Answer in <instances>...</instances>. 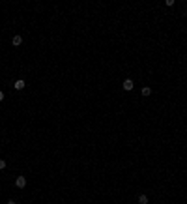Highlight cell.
I'll return each mask as SVG.
<instances>
[{
  "label": "cell",
  "mask_w": 187,
  "mask_h": 204,
  "mask_svg": "<svg viewBox=\"0 0 187 204\" xmlns=\"http://www.w3.org/2000/svg\"><path fill=\"white\" fill-rule=\"evenodd\" d=\"M142 96H144V98L151 96V88H150V86H144V88H142Z\"/></svg>",
  "instance_id": "5"
},
{
  "label": "cell",
  "mask_w": 187,
  "mask_h": 204,
  "mask_svg": "<svg viewBox=\"0 0 187 204\" xmlns=\"http://www.w3.org/2000/svg\"><path fill=\"white\" fill-rule=\"evenodd\" d=\"M24 86H26V83H24L23 79H19V81H15V84H13V88L15 90H23Z\"/></svg>",
  "instance_id": "2"
},
{
  "label": "cell",
  "mask_w": 187,
  "mask_h": 204,
  "mask_svg": "<svg viewBox=\"0 0 187 204\" xmlns=\"http://www.w3.org/2000/svg\"><path fill=\"white\" fill-rule=\"evenodd\" d=\"M185 13H187V9H185Z\"/></svg>",
  "instance_id": "11"
},
{
  "label": "cell",
  "mask_w": 187,
  "mask_h": 204,
  "mask_svg": "<svg viewBox=\"0 0 187 204\" xmlns=\"http://www.w3.org/2000/svg\"><path fill=\"white\" fill-rule=\"evenodd\" d=\"M15 185H17L19 189H23V187H26V178H24L23 174H19L17 178H15Z\"/></svg>",
  "instance_id": "1"
},
{
  "label": "cell",
  "mask_w": 187,
  "mask_h": 204,
  "mask_svg": "<svg viewBox=\"0 0 187 204\" xmlns=\"http://www.w3.org/2000/svg\"><path fill=\"white\" fill-rule=\"evenodd\" d=\"M6 169V159H0V170Z\"/></svg>",
  "instance_id": "7"
},
{
  "label": "cell",
  "mask_w": 187,
  "mask_h": 204,
  "mask_svg": "<svg viewBox=\"0 0 187 204\" xmlns=\"http://www.w3.org/2000/svg\"><path fill=\"white\" fill-rule=\"evenodd\" d=\"M133 86H135V84H133V81H131V79H125V81H124V90L129 92V90H133Z\"/></svg>",
  "instance_id": "3"
},
{
  "label": "cell",
  "mask_w": 187,
  "mask_h": 204,
  "mask_svg": "<svg viewBox=\"0 0 187 204\" xmlns=\"http://www.w3.org/2000/svg\"><path fill=\"white\" fill-rule=\"evenodd\" d=\"M139 202L140 204H148V197L146 195H139Z\"/></svg>",
  "instance_id": "6"
},
{
  "label": "cell",
  "mask_w": 187,
  "mask_h": 204,
  "mask_svg": "<svg viewBox=\"0 0 187 204\" xmlns=\"http://www.w3.org/2000/svg\"><path fill=\"white\" fill-rule=\"evenodd\" d=\"M0 101H4V92H0Z\"/></svg>",
  "instance_id": "9"
},
{
  "label": "cell",
  "mask_w": 187,
  "mask_h": 204,
  "mask_svg": "<svg viewBox=\"0 0 187 204\" xmlns=\"http://www.w3.org/2000/svg\"><path fill=\"white\" fill-rule=\"evenodd\" d=\"M8 204H17V202H15V200H8Z\"/></svg>",
  "instance_id": "10"
},
{
  "label": "cell",
  "mask_w": 187,
  "mask_h": 204,
  "mask_svg": "<svg viewBox=\"0 0 187 204\" xmlns=\"http://www.w3.org/2000/svg\"><path fill=\"white\" fill-rule=\"evenodd\" d=\"M11 43L15 45V47H19V45H21V43H23V38H21V36H13V39H11Z\"/></svg>",
  "instance_id": "4"
},
{
  "label": "cell",
  "mask_w": 187,
  "mask_h": 204,
  "mask_svg": "<svg viewBox=\"0 0 187 204\" xmlns=\"http://www.w3.org/2000/svg\"><path fill=\"white\" fill-rule=\"evenodd\" d=\"M165 4H166V6H169V8H172V6H174V4H176V2H174V0H166V2H165Z\"/></svg>",
  "instance_id": "8"
}]
</instances>
